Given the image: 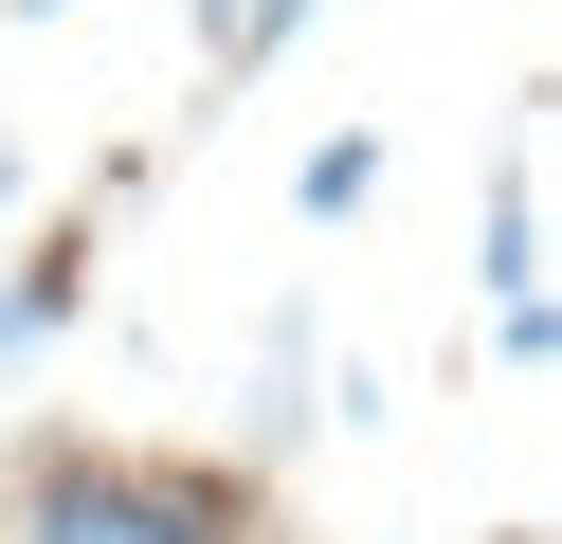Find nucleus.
Wrapping results in <instances>:
<instances>
[{"mask_svg": "<svg viewBox=\"0 0 562 544\" xmlns=\"http://www.w3.org/2000/svg\"><path fill=\"white\" fill-rule=\"evenodd\" d=\"M0 544H255V490L218 454H127V435H19Z\"/></svg>", "mask_w": 562, "mask_h": 544, "instance_id": "nucleus-1", "label": "nucleus"}, {"mask_svg": "<svg viewBox=\"0 0 562 544\" xmlns=\"http://www.w3.org/2000/svg\"><path fill=\"white\" fill-rule=\"evenodd\" d=\"M91 309V218H37V254H0V363H37Z\"/></svg>", "mask_w": 562, "mask_h": 544, "instance_id": "nucleus-2", "label": "nucleus"}, {"mask_svg": "<svg viewBox=\"0 0 562 544\" xmlns=\"http://www.w3.org/2000/svg\"><path fill=\"white\" fill-rule=\"evenodd\" d=\"M490 309H544V164H508L490 200Z\"/></svg>", "mask_w": 562, "mask_h": 544, "instance_id": "nucleus-3", "label": "nucleus"}, {"mask_svg": "<svg viewBox=\"0 0 562 544\" xmlns=\"http://www.w3.org/2000/svg\"><path fill=\"white\" fill-rule=\"evenodd\" d=\"M291 200H308V218H363V200H381V145H363V127H327V145L291 164Z\"/></svg>", "mask_w": 562, "mask_h": 544, "instance_id": "nucleus-4", "label": "nucleus"}, {"mask_svg": "<svg viewBox=\"0 0 562 544\" xmlns=\"http://www.w3.org/2000/svg\"><path fill=\"white\" fill-rule=\"evenodd\" d=\"M291 19H308V0H200V73H255Z\"/></svg>", "mask_w": 562, "mask_h": 544, "instance_id": "nucleus-5", "label": "nucleus"}, {"mask_svg": "<svg viewBox=\"0 0 562 544\" xmlns=\"http://www.w3.org/2000/svg\"><path fill=\"white\" fill-rule=\"evenodd\" d=\"M0 19H74V0H0Z\"/></svg>", "mask_w": 562, "mask_h": 544, "instance_id": "nucleus-6", "label": "nucleus"}, {"mask_svg": "<svg viewBox=\"0 0 562 544\" xmlns=\"http://www.w3.org/2000/svg\"><path fill=\"white\" fill-rule=\"evenodd\" d=\"M0 218H19V164H0Z\"/></svg>", "mask_w": 562, "mask_h": 544, "instance_id": "nucleus-7", "label": "nucleus"}]
</instances>
